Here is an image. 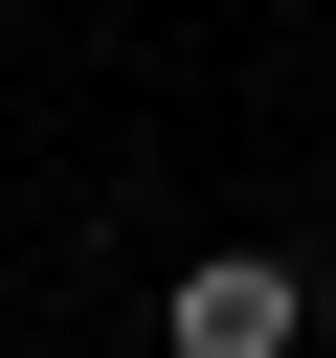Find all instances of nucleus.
Masks as SVG:
<instances>
[{"label": "nucleus", "instance_id": "obj_1", "mask_svg": "<svg viewBox=\"0 0 336 358\" xmlns=\"http://www.w3.org/2000/svg\"><path fill=\"white\" fill-rule=\"evenodd\" d=\"M291 336H314V268L291 246H202L157 291V358H291Z\"/></svg>", "mask_w": 336, "mask_h": 358}]
</instances>
